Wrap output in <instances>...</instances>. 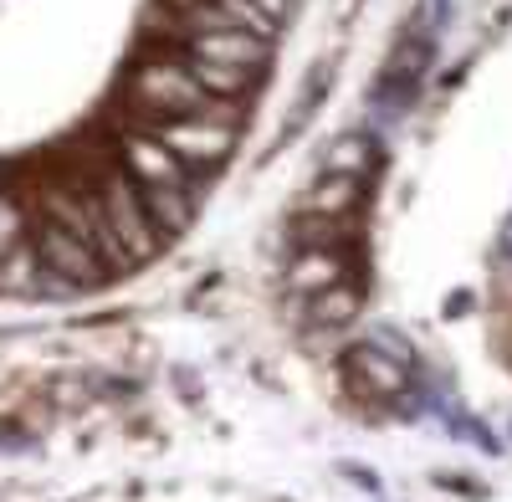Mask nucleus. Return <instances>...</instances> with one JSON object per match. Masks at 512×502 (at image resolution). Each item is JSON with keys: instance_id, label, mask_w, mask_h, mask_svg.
Listing matches in <instances>:
<instances>
[{"instance_id": "nucleus-10", "label": "nucleus", "mask_w": 512, "mask_h": 502, "mask_svg": "<svg viewBox=\"0 0 512 502\" xmlns=\"http://www.w3.org/2000/svg\"><path fill=\"white\" fill-rule=\"evenodd\" d=\"M287 282H292L297 292H323V287H333V282H344V262L328 257V251H308V257L287 272Z\"/></svg>"}, {"instance_id": "nucleus-7", "label": "nucleus", "mask_w": 512, "mask_h": 502, "mask_svg": "<svg viewBox=\"0 0 512 502\" xmlns=\"http://www.w3.org/2000/svg\"><path fill=\"white\" fill-rule=\"evenodd\" d=\"M139 200H144L149 226L159 231V241L185 236L190 221H195V190H180V185H139Z\"/></svg>"}, {"instance_id": "nucleus-11", "label": "nucleus", "mask_w": 512, "mask_h": 502, "mask_svg": "<svg viewBox=\"0 0 512 502\" xmlns=\"http://www.w3.org/2000/svg\"><path fill=\"white\" fill-rule=\"evenodd\" d=\"M21 241H26V205L0 185V262H6Z\"/></svg>"}, {"instance_id": "nucleus-8", "label": "nucleus", "mask_w": 512, "mask_h": 502, "mask_svg": "<svg viewBox=\"0 0 512 502\" xmlns=\"http://www.w3.org/2000/svg\"><path fill=\"white\" fill-rule=\"evenodd\" d=\"M180 62L210 98H236L241 103L256 82V72H246V67H221V62H205V57H190V52H180Z\"/></svg>"}, {"instance_id": "nucleus-12", "label": "nucleus", "mask_w": 512, "mask_h": 502, "mask_svg": "<svg viewBox=\"0 0 512 502\" xmlns=\"http://www.w3.org/2000/svg\"><path fill=\"white\" fill-rule=\"evenodd\" d=\"M349 364L369 374V385H374L379 395H400V390H405V374H400V364H390V359H379V354H369V349H359V354H354Z\"/></svg>"}, {"instance_id": "nucleus-5", "label": "nucleus", "mask_w": 512, "mask_h": 502, "mask_svg": "<svg viewBox=\"0 0 512 502\" xmlns=\"http://www.w3.org/2000/svg\"><path fill=\"white\" fill-rule=\"evenodd\" d=\"M108 134H113L118 159H123V170H128L134 185H180V190H195L190 164L175 149H164L154 134H123V129H108Z\"/></svg>"}, {"instance_id": "nucleus-3", "label": "nucleus", "mask_w": 512, "mask_h": 502, "mask_svg": "<svg viewBox=\"0 0 512 502\" xmlns=\"http://www.w3.org/2000/svg\"><path fill=\"white\" fill-rule=\"evenodd\" d=\"M98 200H103V216H108V226H113V236L123 241V251H128V262H149L154 251L164 246L159 241V231L149 226V211H144V200H139V185L128 180V170L118 164V170H103L98 180Z\"/></svg>"}, {"instance_id": "nucleus-2", "label": "nucleus", "mask_w": 512, "mask_h": 502, "mask_svg": "<svg viewBox=\"0 0 512 502\" xmlns=\"http://www.w3.org/2000/svg\"><path fill=\"white\" fill-rule=\"evenodd\" d=\"M26 241H31V251L41 257V267H47L62 287H98V282L113 277V272L103 267V257L93 251V241L72 236V231L57 226V221L26 216Z\"/></svg>"}, {"instance_id": "nucleus-9", "label": "nucleus", "mask_w": 512, "mask_h": 502, "mask_svg": "<svg viewBox=\"0 0 512 502\" xmlns=\"http://www.w3.org/2000/svg\"><path fill=\"white\" fill-rule=\"evenodd\" d=\"M354 200H359V175H328L303 195V211L308 216H344V211H354Z\"/></svg>"}, {"instance_id": "nucleus-15", "label": "nucleus", "mask_w": 512, "mask_h": 502, "mask_svg": "<svg viewBox=\"0 0 512 502\" xmlns=\"http://www.w3.org/2000/svg\"><path fill=\"white\" fill-rule=\"evenodd\" d=\"M251 6H262L272 21H282V16H287V0H251Z\"/></svg>"}, {"instance_id": "nucleus-6", "label": "nucleus", "mask_w": 512, "mask_h": 502, "mask_svg": "<svg viewBox=\"0 0 512 502\" xmlns=\"http://www.w3.org/2000/svg\"><path fill=\"white\" fill-rule=\"evenodd\" d=\"M180 52L205 57V62H221V67H246V72H262L272 57V41L251 36V31H195L180 41Z\"/></svg>"}, {"instance_id": "nucleus-13", "label": "nucleus", "mask_w": 512, "mask_h": 502, "mask_svg": "<svg viewBox=\"0 0 512 502\" xmlns=\"http://www.w3.org/2000/svg\"><path fill=\"white\" fill-rule=\"evenodd\" d=\"M313 313L318 318H328V323H344V318H354V308H359V298H354V287L349 282H333V287H323V292H313Z\"/></svg>"}, {"instance_id": "nucleus-1", "label": "nucleus", "mask_w": 512, "mask_h": 502, "mask_svg": "<svg viewBox=\"0 0 512 502\" xmlns=\"http://www.w3.org/2000/svg\"><path fill=\"white\" fill-rule=\"evenodd\" d=\"M123 103L149 118H190L210 108V93L185 72L180 52H149L123 77Z\"/></svg>"}, {"instance_id": "nucleus-14", "label": "nucleus", "mask_w": 512, "mask_h": 502, "mask_svg": "<svg viewBox=\"0 0 512 502\" xmlns=\"http://www.w3.org/2000/svg\"><path fill=\"white\" fill-rule=\"evenodd\" d=\"M369 164V144L364 139H344L328 149V175H359Z\"/></svg>"}, {"instance_id": "nucleus-4", "label": "nucleus", "mask_w": 512, "mask_h": 502, "mask_svg": "<svg viewBox=\"0 0 512 502\" xmlns=\"http://www.w3.org/2000/svg\"><path fill=\"white\" fill-rule=\"evenodd\" d=\"M154 139L164 149H175L190 170H210V164H221L231 149H236V129L231 123H216V118H205V113H190V118H164Z\"/></svg>"}]
</instances>
